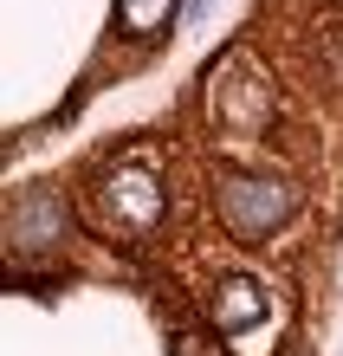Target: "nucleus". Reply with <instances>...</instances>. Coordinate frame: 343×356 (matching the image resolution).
I'll use <instances>...</instances> for the list:
<instances>
[{
  "label": "nucleus",
  "mask_w": 343,
  "mask_h": 356,
  "mask_svg": "<svg viewBox=\"0 0 343 356\" xmlns=\"http://www.w3.org/2000/svg\"><path fill=\"white\" fill-rule=\"evenodd\" d=\"M317 52H324V65L343 78V13L330 19V26H324V39H317Z\"/></svg>",
  "instance_id": "7"
},
{
  "label": "nucleus",
  "mask_w": 343,
  "mask_h": 356,
  "mask_svg": "<svg viewBox=\"0 0 343 356\" xmlns=\"http://www.w3.org/2000/svg\"><path fill=\"white\" fill-rule=\"evenodd\" d=\"M207 7H214V0H195V13H207Z\"/></svg>",
  "instance_id": "9"
},
{
  "label": "nucleus",
  "mask_w": 343,
  "mask_h": 356,
  "mask_svg": "<svg viewBox=\"0 0 343 356\" xmlns=\"http://www.w3.org/2000/svg\"><path fill=\"white\" fill-rule=\"evenodd\" d=\"M168 356H221L201 330H175V343H168Z\"/></svg>",
  "instance_id": "8"
},
{
  "label": "nucleus",
  "mask_w": 343,
  "mask_h": 356,
  "mask_svg": "<svg viewBox=\"0 0 343 356\" xmlns=\"http://www.w3.org/2000/svg\"><path fill=\"white\" fill-rule=\"evenodd\" d=\"M214 207H221V227L233 240H266L298 214V188L285 175H227Z\"/></svg>",
  "instance_id": "2"
},
{
  "label": "nucleus",
  "mask_w": 343,
  "mask_h": 356,
  "mask_svg": "<svg viewBox=\"0 0 343 356\" xmlns=\"http://www.w3.org/2000/svg\"><path fill=\"white\" fill-rule=\"evenodd\" d=\"M91 207H97V227L111 240H143V234L162 227V175L149 169L143 156H123L117 169L97 175Z\"/></svg>",
  "instance_id": "1"
},
{
  "label": "nucleus",
  "mask_w": 343,
  "mask_h": 356,
  "mask_svg": "<svg viewBox=\"0 0 343 356\" xmlns=\"http://www.w3.org/2000/svg\"><path fill=\"white\" fill-rule=\"evenodd\" d=\"M207 104H214V117L227 123V130H266L272 123V78L266 65L253 52H227L221 58V72H214V85H207Z\"/></svg>",
  "instance_id": "3"
},
{
  "label": "nucleus",
  "mask_w": 343,
  "mask_h": 356,
  "mask_svg": "<svg viewBox=\"0 0 343 356\" xmlns=\"http://www.w3.org/2000/svg\"><path fill=\"white\" fill-rule=\"evenodd\" d=\"M214 330H227L233 356H272V298L260 279L246 272H227L221 291H214Z\"/></svg>",
  "instance_id": "4"
},
{
  "label": "nucleus",
  "mask_w": 343,
  "mask_h": 356,
  "mask_svg": "<svg viewBox=\"0 0 343 356\" xmlns=\"http://www.w3.org/2000/svg\"><path fill=\"white\" fill-rule=\"evenodd\" d=\"M7 246L13 253H33V246H52L58 234H65V207H58V195H46V188H33V195H13V214H7Z\"/></svg>",
  "instance_id": "5"
},
{
  "label": "nucleus",
  "mask_w": 343,
  "mask_h": 356,
  "mask_svg": "<svg viewBox=\"0 0 343 356\" xmlns=\"http://www.w3.org/2000/svg\"><path fill=\"white\" fill-rule=\"evenodd\" d=\"M168 19H175V0H117V26L130 33V39L162 33Z\"/></svg>",
  "instance_id": "6"
}]
</instances>
